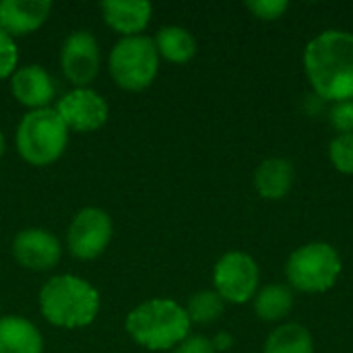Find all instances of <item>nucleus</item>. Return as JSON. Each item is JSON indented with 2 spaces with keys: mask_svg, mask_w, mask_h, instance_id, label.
<instances>
[{
  "mask_svg": "<svg viewBox=\"0 0 353 353\" xmlns=\"http://www.w3.org/2000/svg\"><path fill=\"white\" fill-rule=\"evenodd\" d=\"M14 261L31 271H50L62 256L60 242L54 234L37 228L23 230L12 240Z\"/></svg>",
  "mask_w": 353,
  "mask_h": 353,
  "instance_id": "11",
  "label": "nucleus"
},
{
  "mask_svg": "<svg viewBox=\"0 0 353 353\" xmlns=\"http://www.w3.org/2000/svg\"><path fill=\"white\" fill-rule=\"evenodd\" d=\"M112 240V219L105 211L81 209L68 228V250L81 261L97 259Z\"/></svg>",
  "mask_w": 353,
  "mask_h": 353,
  "instance_id": "8",
  "label": "nucleus"
},
{
  "mask_svg": "<svg viewBox=\"0 0 353 353\" xmlns=\"http://www.w3.org/2000/svg\"><path fill=\"white\" fill-rule=\"evenodd\" d=\"M60 66L64 77L77 87L85 89L99 72V46L89 31H74L66 37L60 52Z\"/></svg>",
  "mask_w": 353,
  "mask_h": 353,
  "instance_id": "9",
  "label": "nucleus"
},
{
  "mask_svg": "<svg viewBox=\"0 0 353 353\" xmlns=\"http://www.w3.org/2000/svg\"><path fill=\"white\" fill-rule=\"evenodd\" d=\"M4 155V137H2V130H0V157Z\"/></svg>",
  "mask_w": 353,
  "mask_h": 353,
  "instance_id": "27",
  "label": "nucleus"
},
{
  "mask_svg": "<svg viewBox=\"0 0 353 353\" xmlns=\"http://www.w3.org/2000/svg\"><path fill=\"white\" fill-rule=\"evenodd\" d=\"M68 143V128L54 108L31 110L17 128V149L31 165L56 161Z\"/></svg>",
  "mask_w": 353,
  "mask_h": 353,
  "instance_id": "4",
  "label": "nucleus"
},
{
  "mask_svg": "<svg viewBox=\"0 0 353 353\" xmlns=\"http://www.w3.org/2000/svg\"><path fill=\"white\" fill-rule=\"evenodd\" d=\"M304 72L323 101L353 99V33L327 29L304 50Z\"/></svg>",
  "mask_w": 353,
  "mask_h": 353,
  "instance_id": "1",
  "label": "nucleus"
},
{
  "mask_svg": "<svg viewBox=\"0 0 353 353\" xmlns=\"http://www.w3.org/2000/svg\"><path fill=\"white\" fill-rule=\"evenodd\" d=\"M329 159L341 174H353V134H337L329 145Z\"/></svg>",
  "mask_w": 353,
  "mask_h": 353,
  "instance_id": "21",
  "label": "nucleus"
},
{
  "mask_svg": "<svg viewBox=\"0 0 353 353\" xmlns=\"http://www.w3.org/2000/svg\"><path fill=\"white\" fill-rule=\"evenodd\" d=\"M126 331L139 345L151 352H165L188 337L190 319L174 300H149L128 314Z\"/></svg>",
  "mask_w": 353,
  "mask_h": 353,
  "instance_id": "3",
  "label": "nucleus"
},
{
  "mask_svg": "<svg viewBox=\"0 0 353 353\" xmlns=\"http://www.w3.org/2000/svg\"><path fill=\"white\" fill-rule=\"evenodd\" d=\"M101 12L114 31L124 33V37H132L149 25L153 8L145 0H105L101 4Z\"/></svg>",
  "mask_w": 353,
  "mask_h": 353,
  "instance_id": "14",
  "label": "nucleus"
},
{
  "mask_svg": "<svg viewBox=\"0 0 353 353\" xmlns=\"http://www.w3.org/2000/svg\"><path fill=\"white\" fill-rule=\"evenodd\" d=\"M39 308L48 323L64 329H79L95 321L99 294L81 277L56 275L41 288Z\"/></svg>",
  "mask_w": 353,
  "mask_h": 353,
  "instance_id": "2",
  "label": "nucleus"
},
{
  "mask_svg": "<svg viewBox=\"0 0 353 353\" xmlns=\"http://www.w3.org/2000/svg\"><path fill=\"white\" fill-rule=\"evenodd\" d=\"M213 283L215 292L223 302L246 304L259 292L261 271L250 254L234 250L217 261L213 271Z\"/></svg>",
  "mask_w": 353,
  "mask_h": 353,
  "instance_id": "7",
  "label": "nucleus"
},
{
  "mask_svg": "<svg viewBox=\"0 0 353 353\" xmlns=\"http://www.w3.org/2000/svg\"><path fill=\"white\" fill-rule=\"evenodd\" d=\"M252 300H254V314L265 323H279L294 308V294L290 285L283 283H271L259 290Z\"/></svg>",
  "mask_w": 353,
  "mask_h": 353,
  "instance_id": "17",
  "label": "nucleus"
},
{
  "mask_svg": "<svg viewBox=\"0 0 353 353\" xmlns=\"http://www.w3.org/2000/svg\"><path fill=\"white\" fill-rule=\"evenodd\" d=\"M43 339L33 323L21 316L0 319V353H41Z\"/></svg>",
  "mask_w": 353,
  "mask_h": 353,
  "instance_id": "16",
  "label": "nucleus"
},
{
  "mask_svg": "<svg viewBox=\"0 0 353 353\" xmlns=\"http://www.w3.org/2000/svg\"><path fill=\"white\" fill-rule=\"evenodd\" d=\"M263 353H314V339L304 325L285 323L271 331Z\"/></svg>",
  "mask_w": 353,
  "mask_h": 353,
  "instance_id": "19",
  "label": "nucleus"
},
{
  "mask_svg": "<svg viewBox=\"0 0 353 353\" xmlns=\"http://www.w3.org/2000/svg\"><path fill=\"white\" fill-rule=\"evenodd\" d=\"M223 308H225V302L219 298L217 292L203 290V292H196L194 296H190L188 306L184 310H186L190 323L211 325V323H215L223 314Z\"/></svg>",
  "mask_w": 353,
  "mask_h": 353,
  "instance_id": "20",
  "label": "nucleus"
},
{
  "mask_svg": "<svg viewBox=\"0 0 353 353\" xmlns=\"http://www.w3.org/2000/svg\"><path fill=\"white\" fill-rule=\"evenodd\" d=\"M19 62V52L14 39L0 29V79L14 74Z\"/></svg>",
  "mask_w": 353,
  "mask_h": 353,
  "instance_id": "22",
  "label": "nucleus"
},
{
  "mask_svg": "<svg viewBox=\"0 0 353 353\" xmlns=\"http://www.w3.org/2000/svg\"><path fill=\"white\" fill-rule=\"evenodd\" d=\"M159 68L155 41L145 35L122 37L110 52V74L126 91L147 89Z\"/></svg>",
  "mask_w": 353,
  "mask_h": 353,
  "instance_id": "6",
  "label": "nucleus"
},
{
  "mask_svg": "<svg viewBox=\"0 0 353 353\" xmlns=\"http://www.w3.org/2000/svg\"><path fill=\"white\" fill-rule=\"evenodd\" d=\"M211 343H213V347H215V352H225V350H230L232 347V343H234V339H232V335L230 333H219V335H215V339H211Z\"/></svg>",
  "mask_w": 353,
  "mask_h": 353,
  "instance_id": "26",
  "label": "nucleus"
},
{
  "mask_svg": "<svg viewBox=\"0 0 353 353\" xmlns=\"http://www.w3.org/2000/svg\"><path fill=\"white\" fill-rule=\"evenodd\" d=\"M341 256L327 242H310L296 248L285 263V279L304 294L329 292L341 275Z\"/></svg>",
  "mask_w": 353,
  "mask_h": 353,
  "instance_id": "5",
  "label": "nucleus"
},
{
  "mask_svg": "<svg viewBox=\"0 0 353 353\" xmlns=\"http://www.w3.org/2000/svg\"><path fill=\"white\" fill-rule=\"evenodd\" d=\"M10 91L19 99V103L31 110H43L50 108V101L56 95V85L46 68L29 64L14 70L10 79Z\"/></svg>",
  "mask_w": 353,
  "mask_h": 353,
  "instance_id": "12",
  "label": "nucleus"
},
{
  "mask_svg": "<svg viewBox=\"0 0 353 353\" xmlns=\"http://www.w3.org/2000/svg\"><path fill=\"white\" fill-rule=\"evenodd\" d=\"M54 110L58 112L66 128H72L77 132H91L101 128L110 112L105 99L87 87L66 93Z\"/></svg>",
  "mask_w": 353,
  "mask_h": 353,
  "instance_id": "10",
  "label": "nucleus"
},
{
  "mask_svg": "<svg viewBox=\"0 0 353 353\" xmlns=\"http://www.w3.org/2000/svg\"><path fill=\"white\" fill-rule=\"evenodd\" d=\"M329 120L339 134H353V99L333 103Z\"/></svg>",
  "mask_w": 353,
  "mask_h": 353,
  "instance_id": "23",
  "label": "nucleus"
},
{
  "mask_svg": "<svg viewBox=\"0 0 353 353\" xmlns=\"http://www.w3.org/2000/svg\"><path fill=\"white\" fill-rule=\"evenodd\" d=\"M174 353H215V347L211 339L196 335V337H186L180 345L174 347Z\"/></svg>",
  "mask_w": 353,
  "mask_h": 353,
  "instance_id": "25",
  "label": "nucleus"
},
{
  "mask_svg": "<svg viewBox=\"0 0 353 353\" xmlns=\"http://www.w3.org/2000/svg\"><path fill=\"white\" fill-rule=\"evenodd\" d=\"M296 170L285 157H267L254 172V188L265 201H281L294 186Z\"/></svg>",
  "mask_w": 353,
  "mask_h": 353,
  "instance_id": "15",
  "label": "nucleus"
},
{
  "mask_svg": "<svg viewBox=\"0 0 353 353\" xmlns=\"http://www.w3.org/2000/svg\"><path fill=\"white\" fill-rule=\"evenodd\" d=\"M153 41H155L159 56H163L165 60L176 62V64H184V62L192 60L196 54V39L192 37V33L188 29L178 27V25L161 27Z\"/></svg>",
  "mask_w": 353,
  "mask_h": 353,
  "instance_id": "18",
  "label": "nucleus"
},
{
  "mask_svg": "<svg viewBox=\"0 0 353 353\" xmlns=\"http://www.w3.org/2000/svg\"><path fill=\"white\" fill-rule=\"evenodd\" d=\"M246 8L261 21H275L290 8V4L285 0H248Z\"/></svg>",
  "mask_w": 353,
  "mask_h": 353,
  "instance_id": "24",
  "label": "nucleus"
},
{
  "mask_svg": "<svg viewBox=\"0 0 353 353\" xmlns=\"http://www.w3.org/2000/svg\"><path fill=\"white\" fill-rule=\"evenodd\" d=\"M52 2L48 0H2L0 29L12 35H25L39 29L50 17Z\"/></svg>",
  "mask_w": 353,
  "mask_h": 353,
  "instance_id": "13",
  "label": "nucleus"
}]
</instances>
